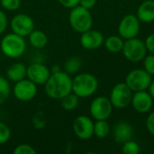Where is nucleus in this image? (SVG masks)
<instances>
[{"instance_id":"f257e3e1","label":"nucleus","mask_w":154,"mask_h":154,"mask_svg":"<svg viewBox=\"0 0 154 154\" xmlns=\"http://www.w3.org/2000/svg\"><path fill=\"white\" fill-rule=\"evenodd\" d=\"M46 95L54 100H60L72 92V78L65 71L51 73L44 84Z\"/></svg>"},{"instance_id":"f03ea898","label":"nucleus","mask_w":154,"mask_h":154,"mask_svg":"<svg viewBox=\"0 0 154 154\" xmlns=\"http://www.w3.org/2000/svg\"><path fill=\"white\" fill-rule=\"evenodd\" d=\"M1 52L7 58L18 59L23 55L26 50V42L24 37L14 32L5 35L0 42Z\"/></svg>"},{"instance_id":"7ed1b4c3","label":"nucleus","mask_w":154,"mask_h":154,"mask_svg":"<svg viewBox=\"0 0 154 154\" xmlns=\"http://www.w3.org/2000/svg\"><path fill=\"white\" fill-rule=\"evenodd\" d=\"M98 88L97 79L90 73H80L72 79V92L79 98L91 97Z\"/></svg>"},{"instance_id":"20e7f679","label":"nucleus","mask_w":154,"mask_h":154,"mask_svg":"<svg viewBox=\"0 0 154 154\" xmlns=\"http://www.w3.org/2000/svg\"><path fill=\"white\" fill-rule=\"evenodd\" d=\"M70 27L79 33H83L92 28L93 18L90 11L81 5L72 8L69 14Z\"/></svg>"},{"instance_id":"39448f33","label":"nucleus","mask_w":154,"mask_h":154,"mask_svg":"<svg viewBox=\"0 0 154 154\" xmlns=\"http://www.w3.org/2000/svg\"><path fill=\"white\" fill-rule=\"evenodd\" d=\"M124 56L132 62H139L144 59L147 52V48L145 43L137 39L136 37L132 39H127L123 47Z\"/></svg>"},{"instance_id":"423d86ee","label":"nucleus","mask_w":154,"mask_h":154,"mask_svg":"<svg viewBox=\"0 0 154 154\" xmlns=\"http://www.w3.org/2000/svg\"><path fill=\"white\" fill-rule=\"evenodd\" d=\"M152 75L145 69H134L128 73L125 79L126 85L133 92L147 90L152 83Z\"/></svg>"},{"instance_id":"0eeeda50","label":"nucleus","mask_w":154,"mask_h":154,"mask_svg":"<svg viewBox=\"0 0 154 154\" xmlns=\"http://www.w3.org/2000/svg\"><path fill=\"white\" fill-rule=\"evenodd\" d=\"M132 97L133 91L125 82H121L112 88L109 99L113 106L116 108H125L131 104Z\"/></svg>"},{"instance_id":"6e6552de","label":"nucleus","mask_w":154,"mask_h":154,"mask_svg":"<svg viewBox=\"0 0 154 154\" xmlns=\"http://www.w3.org/2000/svg\"><path fill=\"white\" fill-rule=\"evenodd\" d=\"M113 111V105L109 98L100 96L93 99L89 106L91 116L95 120H107Z\"/></svg>"},{"instance_id":"1a4fd4ad","label":"nucleus","mask_w":154,"mask_h":154,"mask_svg":"<svg viewBox=\"0 0 154 154\" xmlns=\"http://www.w3.org/2000/svg\"><path fill=\"white\" fill-rule=\"evenodd\" d=\"M37 85L28 79H23L14 83L13 94L14 97L21 102H28L32 100L37 95Z\"/></svg>"},{"instance_id":"9d476101","label":"nucleus","mask_w":154,"mask_h":154,"mask_svg":"<svg viewBox=\"0 0 154 154\" xmlns=\"http://www.w3.org/2000/svg\"><path fill=\"white\" fill-rule=\"evenodd\" d=\"M10 28L12 32L26 37L34 30V22L29 14H17L11 19Z\"/></svg>"},{"instance_id":"9b49d317","label":"nucleus","mask_w":154,"mask_h":154,"mask_svg":"<svg viewBox=\"0 0 154 154\" xmlns=\"http://www.w3.org/2000/svg\"><path fill=\"white\" fill-rule=\"evenodd\" d=\"M140 20L135 14H129L125 15L118 25L119 35L126 40L136 37L140 32Z\"/></svg>"},{"instance_id":"f8f14e48","label":"nucleus","mask_w":154,"mask_h":154,"mask_svg":"<svg viewBox=\"0 0 154 154\" xmlns=\"http://www.w3.org/2000/svg\"><path fill=\"white\" fill-rule=\"evenodd\" d=\"M75 135L81 140H88L94 135V123L87 116L76 117L72 125Z\"/></svg>"},{"instance_id":"ddd939ff","label":"nucleus","mask_w":154,"mask_h":154,"mask_svg":"<svg viewBox=\"0 0 154 154\" xmlns=\"http://www.w3.org/2000/svg\"><path fill=\"white\" fill-rule=\"evenodd\" d=\"M51 69L42 63H32L27 67L26 78L37 86L44 85L51 76Z\"/></svg>"},{"instance_id":"4468645a","label":"nucleus","mask_w":154,"mask_h":154,"mask_svg":"<svg viewBox=\"0 0 154 154\" xmlns=\"http://www.w3.org/2000/svg\"><path fill=\"white\" fill-rule=\"evenodd\" d=\"M131 104L136 112L145 114L152 109L153 105V98L146 90L137 91L133 96Z\"/></svg>"},{"instance_id":"2eb2a0df","label":"nucleus","mask_w":154,"mask_h":154,"mask_svg":"<svg viewBox=\"0 0 154 154\" xmlns=\"http://www.w3.org/2000/svg\"><path fill=\"white\" fill-rule=\"evenodd\" d=\"M105 42L104 35L97 30H88L80 36V44L86 50H97L100 48Z\"/></svg>"},{"instance_id":"dca6fc26","label":"nucleus","mask_w":154,"mask_h":154,"mask_svg":"<svg viewBox=\"0 0 154 154\" xmlns=\"http://www.w3.org/2000/svg\"><path fill=\"white\" fill-rule=\"evenodd\" d=\"M134 136V129L129 123L120 122L116 125L114 128V137L116 143H125L132 140Z\"/></svg>"},{"instance_id":"f3484780","label":"nucleus","mask_w":154,"mask_h":154,"mask_svg":"<svg viewBox=\"0 0 154 154\" xmlns=\"http://www.w3.org/2000/svg\"><path fill=\"white\" fill-rule=\"evenodd\" d=\"M140 22L152 23L154 21V0L143 1L137 9L136 14Z\"/></svg>"},{"instance_id":"a211bd4d","label":"nucleus","mask_w":154,"mask_h":154,"mask_svg":"<svg viewBox=\"0 0 154 154\" xmlns=\"http://www.w3.org/2000/svg\"><path fill=\"white\" fill-rule=\"evenodd\" d=\"M27 67L22 62L12 64L6 70V79L11 82H18L26 78Z\"/></svg>"},{"instance_id":"6ab92c4d","label":"nucleus","mask_w":154,"mask_h":154,"mask_svg":"<svg viewBox=\"0 0 154 154\" xmlns=\"http://www.w3.org/2000/svg\"><path fill=\"white\" fill-rule=\"evenodd\" d=\"M29 42L35 49H42L48 42V37L44 32L34 29L29 35Z\"/></svg>"},{"instance_id":"aec40b11","label":"nucleus","mask_w":154,"mask_h":154,"mask_svg":"<svg viewBox=\"0 0 154 154\" xmlns=\"http://www.w3.org/2000/svg\"><path fill=\"white\" fill-rule=\"evenodd\" d=\"M104 43H105L106 49L108 51H110L112 53H117L123 50L125 42L123 41V38L121 36L112 35V36L107 37L105 40Z\"/></svg>"},{"instance_id":"412c9836","label":"nucleus","mask_w":154,"mask_h":154,"mask_svg":"<svg viewBox=\"0 0 154 154\" xmlns=\"http://www.w3.org/2000/svg\"><path fill=\"white\" fill-rule=\"evenodd\" d=\"M79 103V97L73 92L69 93L66 97L60 99V106L63 110L70 112L76 109Z\"/></svg>"},{"instance_id":"4be33fe9","label":"nucleus","mask_w":154,"mask_h":154,"mask_svg":"<svg viewBox=\"0 0 154 154\" xmlns=\"http://www.w3.org/2000/svg\"><path fill=\"white\" fill-rule=\"evenodd\" d=\"M82 66V61L79 57L72 56L69 58L64 63V71L68 74H76L79 71Z\"/></svg>"},{"instance_id":"5701e85b","label":"nucleus","mask_w":154,"mask_h":154,"mask_svg":"<svg viewBox=\"0 0 154 154\" xmlns=\"http://www.w3.org/2000/svg\"><path fill=\"white\" fill-rule=\"evenodd\" d=\"M110 133V125L106 120H97L94 124V135L97 138H106Z\"/></svg>"},{"instance_id":"b1692460","label":"nucleus","mask_w":154,"mask_h":154,"mask_svg":"<svg viewBox=\"0 0 154 154\" xmlns=\"http://www.w3.org/2000/svg\"><path fill=\"white\" fill-rule=\"evenodd\" d=\"M10 94L11 86L9 80L5 77L0 76V106L5 104V102L8 99Z\"/></svg>"},{"instance_id":"393cba45","label":"nucleus","mask_w":154,"mask_h":154,"mask_svg":"<svg viewBox=\"0 0 154 154\" xmlns=\"http://www.w3.org/2000/svg\"><path fill=\"white\" fill-rule=\"evenodd\" d=\"M123 144L122 152L124 154H138L140 152L139 144L133 140H129Z\"/></svg>"},{"instance_id":"a878e982","label":"nucleus","mask_w":154,"mask_h":154,"mask_svg":"<svg viewBox=\"0 0 154 154\" xmlns=\"http://www.w3.org/2000/svg\"><path fill=\"white\" fill-rule=\"evenodd\" d=\"M1 6L9 12H14L21 7V0H0Z\"/></svg>"},{"instance_id":"bb28decb","label":"nucleus","mask_w":154,"mask_h":154,"mask_svg":"<svg viewBox=\"0 0 154 154\" xmlns=\"http://www.w3.org/2000/svg\"><path fill=\"white\" fill-rule=\"evenodd\" d=\"M11 138V129L9 126L0 121V145L6 143Z\"/></svg>"},{"instance_id":"cd10ccee","label":"nucleus","mask_w":154,"mask_h":154,"mask_svg":"<svg viewBox=\"0 0 154 154\" xmlns=\"http://www.w3.org/2000/svg\"><path fill=\"white\" fill-rule=\"evenodd\" d=\"M13 152H14V154H36L37 152L30 144L21 143L14 148Z\"/></svg>"},{"instance_id":"c85d7f7f","label":"nucleus","mask_w":154,"mask_h":154,"mask_svg":"<svg viewBox=\"0 0 154 154\" xmlns=\"http://www.w3.org/2000/svg\"><path fill=\"white\" fill-rule=\"evenodd\" d=\"M143 69H145L150 75H154V54L145 56L143 59Z\"/></svg>"},{"instance_id":"c756f323","label":"nucleus","mask_w":154,"mask_h":154,"mask_svg":"<svg viewBox=\"0 0 154 154\" xmlns=\"http://www.w3.org/2000/svg\"><path fill=\"white\" fill-rule=\"evenodd\" d=\"M8 25V19L5 13L0 10V34L4 33Z\"/></svg>"},{"instance_id":"7c9ffc66","label":"nucleus","mask_w":154,"mask_h":154,"mask_svg":"<svg viewBox=\"0 0 154 154\" xmlns=\"http://www.w3.org/2000/svg\"><path fill=\"white\" fill-rule=\"evenodd\" d=\"M79 1L80 0H58L60 5H61L62 6L69 8V9H72V8L79 5Z\"/></svg>"},{"instance_id":"2f4dec72","label":"nucleus","mask_w":154,"mask_h":154,"mask_svg":"<svg viewBox=\"0 0 154 154\" xmlns=\"http://www.w3.org/2000/svg\"><path fill=\"white\" fill-rule=\"evenodd\" d=\"M146 128L151 134L154 135V111L149 115L146 120Z\"/></svg>"},{"instance_id":"473e14b6","label":"nucleus","mask_w":154,"mask_h":154,"mask_svg":"<svg viewBox=\"0 0 154 154\" xmlns=\"http://www.w3.org/2000/svg\"><path fill=\"white\" fill-rule=\"evenodd\" d=\"M144 43H145V46L147 48V51H150L152 54H154V33L150 34L146 38Z\"/></svg>"},{"instance_id":"72a5a7b5","label":"nucleus","mask_w":154,"mask_h":154,"mask_svg":"<svg viewBox=\"0 0 154 154\" xmlns=\"http://www.w3.org/2000/svg\"><path fill=\"white\" fill-rule=\"evenodd\" d=\"M97 4V0H80L79 1V5L90 10L93 8Z\"/></svg>"},{"instance_id":"f704fd0d","label":"nucleus","mask_w":154,"mask_h":154,"mask_svg":"<svg viewBox=\"0 0 154 154\" xmlns=\"http://www.w3.org/2000/svg\"><path fill=\"white\" fill-rule=\"evenodd\" d=\"M149 93H150V95L152 96V97L153 98L154 100V80L153 81H152V83H151V85H150V87H149Z\"/></svg>"},{"instance_id":"c9c22d12","label":"nucleus","mask_w":154,"mask_h":154,"mask_svg":"<svg viewBox=\"0 0 154 154\" xmlns=\"http://www.w3.org/2000/svg\"><path fill=\"white\" fill-rule=\"evenodd\" d=\"M50 69H51V73H56V72H59V71L61 70L60 67L59 65H53Z\"/></svg>"},{"instance_id":"e433bc0d","label":"nucleus","mask_w":154,"mask_h":154,"mask_svg":"<svg viewBox=\"0 0 154 154\" xmlns=\"http://www.w3.org/2000/svg\"><path fill=\"white\" fill-rule=\"evenodd\" d=\"M0 52H1V49H0Z\"/></svg>"}]
</instances>
